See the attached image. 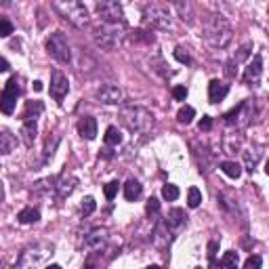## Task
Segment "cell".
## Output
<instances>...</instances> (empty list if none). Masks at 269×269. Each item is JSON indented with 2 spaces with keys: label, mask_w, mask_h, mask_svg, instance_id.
Listing matches in <instances>:
<instances>
[{
  "label": "cell",
  "mask_w": 269,
  "mask_h": 269,
  "mask_svg": "<svg viewBox=\"0 0 269 269\" xmlns=\"http://www.w3.org/2000/svg\"><path fill=\"white\" fill-rule=\"evenodd\" d=\"M204 38L212 49H225L234 38V30L223 15H210V19L204 25Z\"/></svg>",
  "instance_id": "6da1fadb"
},
{
  "label": "cell",
  "mask_w": 269,
  "mask_h": 269,
  "mask_svg": "<svg viewBox=\"0 0 269 269\" xmlns=\"http://www.w3.org/2000/svg\"><path fill=\"white\" fill-rule=\"evenodd\" d=\"M120 120L134 134H145L151 129V114L141 105H124L120 110Z\"/></svg>",
  "instance_id": "7a4b0ae2"
},
{
  "label": "cell",
  "mask_w": 269,
  "mask_h": 269,
  "mask_svg": "<svg viewBox=\"0 0 269 269\" xmlns=\"http://www.w3.org/2000/svg\"><path fill=\"white\" fill-rule=\"evenodd\" d=\"M143 21L151 25L154 30H170L173 19H170L168 6L162 2H147L143 4Z\"/></svg>",
  "instance_id": "3957f363"
},
{
  "label": "cell",
  "mask_w": 269,
  "mask_h": 269,
  "mask_svg": "<svg viewBox=\"0 0 269 269\" xmlns=\"http://www.w3.org/2000/svg\"><path fill=\"white\" fill-rule=\"evenodd\" d=\"M124 23H101V28L95 30V42L105 51H114L122 42Z\"/></svg>",
  "instance_id": "277c9868"
},
{
  "label": "cell",
  "mask_w": 269,
  "mask_h": 269,
  "mask_svg": "<svg viewBox=\"0 0 269 269\" xmlns=\"http://www.w3.org/2000/svg\"><path fill=\"white\" fill-rule=\"evenodd\" d=\"M53 6L61 13V17H66L67 21L78 25V28H84L88 23V8L82 2H78V0H67V2L57 0V2H53Z\"/></svg>",
  "instance_id": "5b68a950"
},
{
  "label": "cell",
  "mask_w": 269,
  "mask_h": 269,
  "mask_svg": "<svg viewBox=\"0 0 269 269\" xmlns=\"http://www.w3.org/2000/svg\"><path fill=\"white\" fill-rule=\"evenodd\" d=\"M49 255H53L51 244H36L32 248H25L19 261H17V269H34L36 265H40Z\"/></svg>",
  "instance_id": "8992f818"
},
{
  "label": "cell",
  "mask_w": 269,
  "mask_h": 269,
  "mask_svg": "<svg viewBox=\"0 0 269 269\" xmlns=\"http://www.w3.org/2000/svg\"><path fill=\"white\" fill-rule=\"evenodd\" d=\"M253 116H255V103L250 99H246V101L238 103L234 110L227 112L223 118H225V124H229V127L242 129V127H246V124L253 120Z\"/></svg>",
  "instance_id": "52a82bcc"
},
{
  "label": "cell",
  "mask_w": 269,
  "mask_h": 269,
  "mask_svg": "<svg viewBox=\"0 0 269 269\" xmlns=\"http://www.w3.org/2000/svg\"><path fill=\"white\" fill-rule=\"evenodd\" d=\"M47 51L59 61V64H69L71 61V51H69L67 38L61 32L51 34L47 38Z\"/></svg>",
  "instance_id": "ba28073f"
},
{
  "label": "cell",
  "mask_w": 269,
  "mask_h": 269,
  "mask_svg": "<svg viewBox=\"0 0 269 269\" xmlns=\"http://www.w3.org/2000/svg\"><path fill=\"white\" fill-rule=\"evenodd\" d=\"M21 88H19V80L17 78H8L6 84H4V91L2 97H0V110H2L6 116L13 114L15 105H17V97H19Z\"/></svg>",
  "instance_id": "9c48e42d"
},
{
  "label": "cell",
  "mask_w": 269,
  "mask_h": 269,
  "mask_svg": "<svg viewBox=\"0 0 269 269\" xmlns=\"http://www.w3.org/2000/svg\"><path fill=\"white\" fill-rule=\"evenodd\" d=\"M97 13L103 19V23H124V13L122 6L114 0H103V2H97Z\"/></svg>",
  "instance_id": "30bf717a"
},
{
  "label": "cell",
  "mask_w": 269,
  "mask_h": 269,
  "mask_svg": "<svg viewBox=\"0 0 269 269\" xmlns=\"http://www.w3.org/2000/svg\"><path fill=\"white\" fill-rule=\"evenodd\" d=\"M250 53H253V42H246V44H242L236 55L227 61L225 74H227L229 78H236V76H238V66L242 64V61H246V59L250 57Z\"/></svg>",
  "instance_id": "8fae6325"
},
{
  "label": "cell",
  "mask_w": 269,
  "mask_h": 269,
  "mask_svg": "<svg viewBox=\"0 0 269 269\" xmlns=\"http://www.w3.org/2000/svg\"><path fill=\"white\" fill-rule=\"evenodd\" d=\"M51 97L53 99H57L61 101L64 97L67 95L69 91V82H67V76L66 74H61V71H53V76H51Z\"/></svg>",
  "instance_id": "7c38bea8"
},
{
  "label": "cell",
  "mask_w": 269,
  "mask_h": 269,
  "mask_svg": "<svg viewBox=\"0 0 269 269\" xmlns=\"http://www.w3.org/2000/svg\"><path fill=\"white\" fill-rule=\"evenodd\" d=\"M261 74H263V59H261V55H255V59L246 66L242 80H244V84L257 86V84H259V80H261Z\"/></svg>",
  "instance_id": "4fadbf2b"
},
{
  "label": "cell",
  "mask_w": 269,
  "mask_h": 269,
  "mask_svg": "<svg viewBox=\"0 0 269 269\" xmlns=\"http://www.w3.org/2000/svg\"><path fill=\"white\" fill-rule=\"evenodd\" d=\"M122 91L116 84H103L99 91H97V99H99L101 103H107V105H112V103H122Z\"/></svg>",
  "instance_id": "5bb4252c"
},
{
  "label": "cell",
  "mask_w": 269,
  "mask_h": 269,
  "mask_svg": "<svg viewBox=\"0 0 269 269\" xmlns=\"http://www.w3.org/2000/svg\"><path fill=\"white\" fill-rule=\"evenodd\" d=\"M78 133L82 139L93 141L97 137V120L93 118V116H84V118L78 122Z\"/></svg>",
  "instance_id": "9a60e30c"
},
{
  "label": "cell",
  "mask_w": 269,
  "mask_h": 269,
  "mask_svg": "<svg viewBox=\"0 0 269 269\" xmlns=\"http://www.w3.org/2000/svg\"><path fill=\"white\" fill-rule=\"evenodd\" d=\"M227 93H229V86L227 84L219 82V80H210V84H208V99H210V103L223 101L227 97Z\"/></svg>",
  "instance_id": "2e32d148"
},
{
  "label": "cell",
  "mask_w": 269,
  "mask_h": 269,
  "mask_svg": "<svg viewBox=\"0 0 269 269\" xmlns=\"http://www.w3.org/2000/svg\"><path fill=\"white\" fill-rule=\"evenodd\" d=\"M36 133H38V127H36V120H23L21 137H23V143H25L28 147H32V145H34Z\"/></svg>",
  "instance_id": "e0dca14e"
},
{
  "label": "cell",
  "mask_w": 269,
  "mask_h": 269,
  "mask_svg": "<svg viewBox=\"0 0 269 269\" xmlns=\"http://www.w3.org/2000/svg\"><path fill=\"white\" fill-rule=\"evenodd\" d=\"M76 185H78V179L76 177H61L59 179V181H57V190H59V196H61V198H66V196H69L71 192H74L76 190Z\"/></svg>",
  "instance_id": "ac0fdd59"
},
{
  "label": "cell",
  "mask_w": 269,
  "mask_h": 269,
  "mask_svg": "<svg viewBox=\"0 0 269 269\" xmlns=\"http://www.w3.org/2000/svg\"><path fill=\"white\" fill-rule=\"evenodd\" d=\"M15 145H17V139L11 134V131H6V129H4L2 133H0V154H2V156H8V154L13 151Z\"/></svg>",
  "instance_id": "d6986e66"
},
{
  "label": "cell",
  "mask_w": 269,
  "mask_h": 269,
  "mask_svg": "<svg viewBox=\"0 0 269 269\" xmlns=\"http://www.w3.org/2000/svg\"><path fill=\"white\" fill-rule=\"evenodd\" d=\"M141 183L137 181V179H129L127 183H124V198H127L129 202H134L141 196Z\"/></svg>",
  "instance_id": "ffe728a7"
},
{
  "label": "cell",
  "mask_w": 269,
  "mask_h": 269,
  "mask_svg": "<svg viewBox=\"0 0 269 269\" xmlns=\"http://www.w3.org/2000/svg\"><path fill=\"white\" fill-rule=\"evenodd\" d=\"M185 210L183 208H173L168 210V219H166V227H181L185 223Z\"/></svg>",
  "instance_id": "44dd1931"
},
{
  "label": "cell",
  "mask_w": 269,
  "mask_h": 269,
  "mask_svg": "<svg viewBox=\"0 0 269 269\" xmlns=\"http://www.w3.org/2000/svg\"><path fill=\"white\" fill-rule=\"evenodd\" d=\"M44 103L42 101H28L25 103V112H23V120H36V116L42 114Z\"/></svg>",
  "instance_id": "7402d4cb"
},
{
  "label": "cell",
  "mask_w": 269,
  "mask_h": 269,
  "mask_svg": "<svg viewBox=\"0 0 269 269\" xmlns=\"http://www.w3.org/2000/svg\"><path fill=\"white\" fill-rule=\"evenodd\" d=\"M38 219H40V212L36 210V208H32V206H28V208L19 210V214H17V221L23 223V225H28V223H36Z\"/></svg>",
  "instance_id": "603a6c76"
},
{
  "label": "cell",
  "mask_w": 269,
  "mask_h": 269,
  "mask_svg": "<svg viewBox=\"0 0 269 269\" xmlns=\"http://www.w3.org/2000/svg\"><path fill=\"white\" fill-rule=\"evenodd\" d=\"M221 170L229 179H240V175H242V166L238 162H234V160H225V162H221Z\"/></svg>",
  "instance_id": "cb8c5ba5"
},
{
  "label": "cell",
  "mask_w": 269,
  "mask_h": 269,
  "mask_svg": "<svg viewBox=\"0 0 269 269\" xmlns=\"http://www.w3.org/2000/svg\"><path fill=\"white\" fill-rule=\"evenodd\" d=\"M194 116H196V110L192 105H183L181 110L177 112V120L181 122V124H190L192 120H194Z\"/></svg>",
  "instance_id": "d4e9b609"
},
{
  "label": "cell",
  "mask_w": 269,
  "mask_h": 269,
  "mask_svg": "<svg viewBox=\"0 0 269 269\" xmlns=\"http://www.w3.org/2000/svg\"><path fill=\"white\" fill-rule=\"evenodd\" d=\"M105 143H107V145H120V143H122V134H120V131L116 127H110L105 131Z\"/></svg>",
  "instance_id": "484cf974"
},
{
  "label": "cell",
  "mask_w": 269,
  "mask_h": 269,
  "mask_svg": "<svg viewBox=\"0 0 269 269\" xmlns=\"http://www.w3.org/2000/svg\"><path fill=\"white\" fill-rule=\"evenodd\" d=\"M202 202V194L198 187H190V192H187V204H190V208H198Z\"/></svg>",
  "instance_id": "4316f807"
},
{
  "label": "cell",
  "mask_w": 269,
  "mask_h": 269,
  "mask_svg": "<svg viewBox=\"0 0 269 269\" xmlns=\"http://www.w3.org/2000/svg\"><path fill=\"white\" fill-rule=\"evenodd\" d=\"M162 198L168 200V202H175V200L179 198V187L173 185V183H166V185L162 187Z\"/></svg>",
  "instance_id": "83f0119b"
},
{
  "label": "cell",
  "mask_w": 269,
  "mask_h": 269,
  "mask_svg": "<svg viewBox=\"0 0 269 269\" xmlns=\"http://www.w3.org/2000/svg\"><path fill=\"white\" fill-rule=\"evenodd\" d=\"M221 265H223V267H231V269H236V265H238V253H234V250H227V253L223 255Z\"/></svg>",
  "instance_id": "f1b7e54d"
},
{
  "label": "cell",
  "mask_w": 269,
  "mask_h": 269,
  "mask_svg": "<svg viewBox=\"0 0 269 269\" xmlns=\"http://www.w3.org/2000/svg\"><path fill=\"white\" fill-rule=\"evenodd\" d=\"M103 194H105L107 200H114L116 194H118V181H110V183H107V185L103 187Z\"/></svg>",
  "instance_id": "f546056e"
},
{
  "label": "cell",
  "mask_w": 269,
  "mask_h": 269,
  "mask_svg": "<svg viewBox=\"0 0 269 269\" xmlns=\"http://www.w3.org/2000/svg\"><path fill=\"white\" fill-rule=\"evenodd\" d=\"M259 158H261V154L259 151H244V160H246V166H248V170H253L255 166H257V162H259Z\"/></svg>",
  "instance_id": "4dcf8cb0"
},
{
  "label": "cell",
  "mask_w": 269,
  "mask_h": 269,
  "mask_svg": "<svg viewBox=\"0 0 269 269\" xmlns=\"http://www.w3.org/2000/svg\"><path fill=\"white\" fill-rule=\"evenodd\" d=\"M175 57H177V61H181V64H187V66L192 64L190 53H187L183 47H177V49H175Z\"/></svg>",
  "instance_id": "1f68e13d"
},
{
  "label": "cell",
  "mask_w": 269,
  "mask_h": 269,
  "mask_svg": "<svg viewBox=\"0 0 269 269\" xmlns=\"http://www.w3.org/2000/svg\"><path fill=\"white\" fill-rule=\"evenodd\" d=\"M95 208H97L95 198H91V196H86V198L82 200V212H84V214H91V212H95Z\"/></svg>",
  "instance_id": "d6a6232c"
},
{
  "label": "cell",
  "mask_w": 269,
  "mask_h": 269,
  "mask_svg": "<svg viewBox=\"0 0 269 269\" xmlns=\"http://www.w3.org/2000/svg\"><path fill=\"white\" fill-rule=\"evenodd\" d=\"M145 212L149 214V217H151V214L156 217V214L160 212V202H158L156 198H149V200H147V204H145Z\"/></svg>",
  "instance_id": "836d02e7"
},
{
  "label": "cell",
  "mask_w": 269,
  "mask_h": 269,
  "mask_svg": "<svg viewBox=\"0 0 269 269\" xmlns=\"http://www.w3.org/2000/svg\"><path fill=\"white\" fill-rule=\"evenodd\" d=\"M11 34H13V23L8 19H0V36H2V38H8Z\"/></svg>",
  "instance_id": "e575fe53"
},
{
  "label": "cell",
  "mask_w": 269,
  "mask_h": 269,
  "mask_svg": "<svg viewBox=\"0 0 269 269\" xmlns=\"http://www.w3.org/2000/svg\"><path fill=\"white\" fill-rule=\"evenodd\" d=\"M261 265H263L261 257L253 255V257H248V259H246V263H244V269H261Z\"/></svg>",
  "instance_id": "d590c367"
},
{
  "label": "cell",
  "mask_w": 269,
  "mask_h": 269,
  "mask_svg": "<svg viewBox=\"0 0 269 269\" xmlns=\"http://www.w3.org/2000/svg\"><path fill=\"white\" fill-rule=\"evenodd\" d=\"M103 236L101 234H91V236H88L86 238V246H93V248H99L101 244H103Z\"/></svg>",
  "instance_id": "8d00e7d4"
},
{
  "label": "cell",
  "mask_w": 269,
  "mask_h": 269,
  "mask_svg": "<svg viewBox=\"0 0 269 269\" xmlns=\"http://www.w3.org/2000/svg\"><path fill=\"white\" fill-rule=\"evenodd\" d=\"M173 97L177 101H185L187 99V88L185 86H175L173 88Z\"/></svg>",
  "instance_id": "74e56055"
},
{
  "label": "cell",
  "mask_w": 269,
  "mask_h": 269,
  "mask_svg": "<svg viewBox=\"0 0 269 269\" xmlns=\"http://www.w3.org/2000/svg\"><path fill=\"white\" fill-rule=\"evenodd\" d=\"M217 253H219V242H208V259L212 261V259H217Z\"/></svg>",
  "instance_id": "f35d334b"
},
{
  "label": "cell",
  "mask_w": 269,
  "mask_h": 269,
  "mask_svg": "<svg viewBox=\"0 0 269 269\" xmlns=\"http://www.w3.org/2000/svg\"><path fill=\"white\" fill-rule=\"evenodd\" d=\"M210 129H212V118H210V116H202L200 131H210Z\"/></svg>",
  "instance_id": "ab89813d"
},
{
  "label": "cell",
  "mask_w": 269,
  "mask_h": 269,
  "mask_svg": "<svg viewBox=\"0 0 269 269\" xmlns=\"http://www.w3.org/2000/svg\"><path fill=\"white\" fill-rule=\"evenodd\" d=\"M223 265L221 263H217V259H212V261H210V269H221Z\"/></svg>",
  "instance_id": "60d3db41"
},
{
  "label": "cell",
  "mask_w": 269,
  "mask_h": 269,
  "mask_svg": "<svg viewBox=\"0 0 269 269\" xmlns=\"http://www.w3.org/2000/svg\"><path fill=\"white\" fill-rule=\"evenodd\" d=\"M0 69H2V71H6V69H8V61H6V59L0 61Z\"/></svg>",
  "instance_id": "b9f144b4"
},
{
  "label": "cell",
  "mask_w": 269,
  "mask_h": 269,
  "mask_svg": "<svg viewBox=\"0 0 269 269\" xmlns=\"http://www.w3.org/2000/svg\"><path fill=\"white\" fill-rule=\"evenodd\" d=\"M34 91H42V82H40V80H36V82H34Z\"/></svg>",
  "instance_id": "7bdbcfd3"
},
{
  "label": "cell",
  "mask_w": 269,
  "mask_h": 269,
  "mask_svg": "<svg viewBox=\"0 0 269 269\" xmlns=\"http://www.w3.org/2000/svg\"><path fill=\"white\" fill-rule=\"evenodd\" d=\"M147 269H164V267H160V265H149Z\"/></svg>",
  "instance_id": "ee69618b"
},
{
  "label": "cell",
  "mask_w": 269,
  "mask_h": 269,
  "mask_svg": "<svg viewBox=\"0 0 269 269\" xmlns=\"http://www.w3.org/2000/svg\"><path fill=\"white\" fill-rule=\"evenodd\" d=\"M47 269H61V265H49Z\"/></svg>",
  "instance_id": "f6af8a7d"
},
{
  "label": "cell",
  "mask_w": 269,
  "mask_h": 269,
  "mask_svg": "<svg viewBox=\"0 0 269 269\" xmlns=\"http://www.w3.org/2000/svg\"><path fill=\"white\" fill-rule=\"evenodd\" d=\"M196 269H202V267H196Z\"/></svg>",
  "instance_id": "bcb514c9"
},
{
  "label": "cell",
  "mask_w": 269,
  "mask_h": 269,
  "mask_svg": "<svg viewBox=\"0 0 269 269\" xmlns=\"http://www.w3.org/2000/svg\"><path fill=\"white\" fill-rule=\"evenodd\" d=\"M267 11H269V8H267Z\"/></svg>",
  "instance_id": "7dc6e473"
}]
</instances>
